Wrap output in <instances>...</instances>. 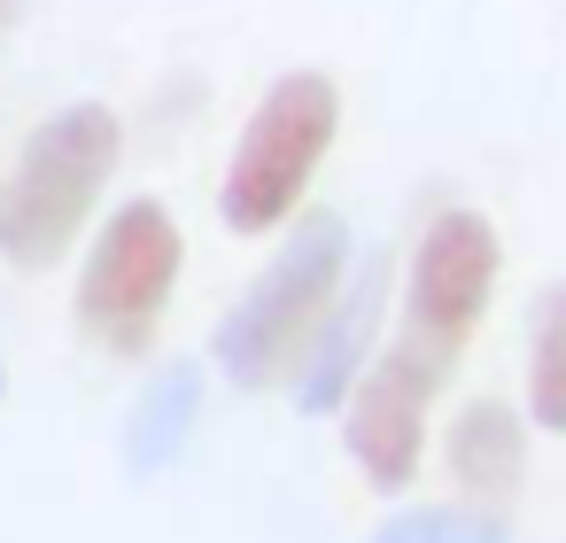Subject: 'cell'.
I'll use <instances>...</instances> for the list:
<instances>
[{"label":"cell","instance_id":"obj_1","mask_svg":"<svg viewBox=\"0 0 566 543\" xmlns=\"http://www.w3.org/2000/svg\"><path fill=\"white\" fill-rule=\"evenodd\" d=\"M349 257H357L349 218L303 202V210L280 226V249L264 257V272H256V280L233 295V311L218 319V334H210V373H218L226 388H241V396L287 388L295 365H303V349H311V334H318V319H326V303H334L342 280H349Z\"/></svg>","mask_w":566,"mask_h":543},{"label":"cell","instance_id":"obj_2","mask_svg":"<svg viewBox=\"0 0 566 543\" xmlns=\"http://www.w3.org/2000/svg\"><path fill=\"white\" fill-rule=\"evenodd\" d=\"M125 164V117L109 102H63L48 109L17 164L0 171V264L9 272H55L78 233L94 226L109 179Z\"/></svg>","mask_w":566,"mask_h":543},{"label":"cell","instance_id":"obj_3","mask_svg":"<svg viewBox=\"0 0 566 543\" xmlns=\"http://www.w3.org/2000/svg\"><path fill=\"white\" fill-rule=\"evenodd\" d=\"M334 140H342V86L311 63L280 71L233 133V156H226V179H218L226 233H241V241L280 233L311 202V179L334 156Z\"/></svg>","mask_w":566,"mask_h":543},{"label":"cell","instance_id":"obj_4","mask_svg":"<svg viewBox=\"0 0 566 543\" xmlns=\"http://www.w3.org/2000/svg\"><path fill=\"white\" fill-rule=\"evenodd\" d=\"M179 272H187V233L171 218L164 195H125L94 241H86V264H78V295H71V319L78 334L117 357V365H140L156 342H164V311L179 295Z\"/></svg>","mask_w":566,"mask_h":543},{"label":"cell","instance_id":"obj_5","mask_svg":"<svg viewBox=\"0 0 566 543\" xmlns=\"http://www.w3.org/2000/svg\"><path fill=\"white\" fill-rule=\"evenodd\" d=\"M496 280H504V233L489 210L473 202H442L411 257H403V319H396V342L419 349L427 365H458L465 342L481 334L489 303H496Z\"/></svg>","mask_w":566,"mask_h":543},{"label":"cell","instance_id":"obj_6","mask_svg":"<svg viewBox=\"0 0 566 543\" xmlns=\"http://www.w3.org/2000/svg\"><path fill=\"white\" fill-rule=\"evenodd\" d=\"M442 388H450V373L388 334V349H373L365 373L349 380V396L334 404L342 450H349V466L373 497H411V481L427 473V435H434V396Z\"/></svg>","mask_w":566,"mask_h":543},{"label":"cell","instance_id":"obj_7","mask_svg":"<svg viewBox=\"0 0 566 543\" xmlns=\"http://www.w3.org/2000/svg\"><path fill=\"white\" fill-rule=\"evenodd\" d=\"M388 288H396V257H388V241H380V249H357L342 295L326 303V319H318V334H311V349H303V365H295V380H287V404H295L303 419H326V411L349 396V380L365 373V357L380 349Z\"/></svg>","mask_w":566,"mask_h":543},{"label":"cell","instance_id":"obj_8","mask_svg":"<svg viewBox=\"0 0 566 543\" xmlns=\"http://www.w3.org/2000/svg\"><path fill=\"white\" fill-rule=\"evenodd\" d=\"M527 419L520 404L504 396H465L442 427V473L458 489V504H481V512H504L520 489H527Z\"/></svg>","mask_w":566,"mask_h":543},{"label":"cell","instance_id":"obj_9","mask_svg":"<svg viewBox=\"0 0 566 543\" xmlns=\"http://www.w3.org/2000/svg\"><path fill=\"white\" fill-rule=\"evenodd\" d=\"M195 427H202V365H195V357H164V365L140 380V396H133V411H125V435H117L125 481H164V473L187 458Z\"/></svg>","mask_w":566,"mask_h":543},{"label":"cell","instance_id":"obj_10","mask_svg":"<svg viewBox=\"0 0 566 543\" xmlns=\"http://www.w3.org/2000/svg\"><path fill=\"white\" fill-rule=\"evenodd\" d=\"M520 419L535 435H566V280H543L527 303V380Z\"/></svg>","mask_w":566,"mask_h":543},{"label":"cell","instance_id":"obj_11","mask_svg":"<svg viewBox=\"0 0 566 543\" xmlns=\"http://www.w3.org/2000/svg\"><path fill=\"white\" fill-rule=\"evenodd\" d=\"M365 543H512V528H504V512L450 497V504H388Z\"/></svg>","mask_w":566,"mask_h":543},{"label":"cell","instance_id":"obj_12","mask_svg":"<svg viewBox=\"0 0 566 543\" xmlns=\"http://www.w3.org/2000/svg\"><path fill=\"white\" fill-rule=\"evenodd\" d=\"M17 17H24V0H0V40L17 32Z\"/></svg>","mask_w":566,"mask_h":543},{"label":"cell","instance_id":"obj_13","mask_svg":"<svg viewBox=\"0 0 566 543\" xmlns=\"http://www.w3.org/2000/svg\"><path fill=\"white\" fill-rule=\"evenodd\" d=\"M0 404H9V357H0Z\"/></svg>","mask_w":566,"mask_h":543}]
</instances>
